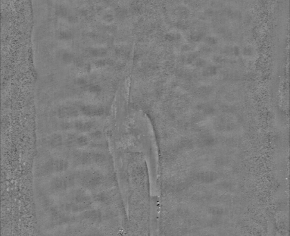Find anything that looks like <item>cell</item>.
Here are the masks:
<instances>
[{
  "label": "cell",
  "mask_w": 290,
  "mask_h": 236,
  "mask_svg": "<svg viewBox=\"0 0 290 236\" xmlns=\"http://www.w3.org/2000/svg\"><path fill=\"white\" fill-rule=\"evenodd\" d=\"M68 168L67 162L63 159H52L48 161L42 171L45 173H60L65 170Z\"/></svg>",
  "instance_id": "obj_1"
},
{
  "label": "cell",
  "mask_w": 290,
  "mask_h": 236,
  "mask_svg": "<svg viewBox=\"0 0 290 236\" xmlns=\"http://www.w3.org/2000/svg\"><path fill=\"white\" fill-rule=\"evenodd\" d=\"M101 180L102 177L99 174H89V175L84 176L83 183L84 185L88 187H94L100 184Z\"/></svg>",
  "instance_id": "obj_2"
},
{
  "label": "cell",
  "mask_w": 290,
  "mask_h": 236,
  "mask_svg": "<svg viewBox=\"0 0 290 236\" xmlns=\"http://www.w3.org/2000/svg\"><path fill=\"white\" fill-rule=\"evenodd\" d=\"M81 110L83 114L88 116H100L104 113L103 108L92 105H83L81 107Z\"/></svg>",
  "instance_id": "obj_3"
},
{
  "label": "cell",
  "mask_w": 290,
  "mask_h": 236,
  "mask_svg": "<svg viewBox=\"0 0 290 236\" xmlns=\"http://www.w3.org/2000/svg\"><path fill=\"white\" fill-rule=\"evenodd\" d=\"M69 182H71V181H69L68 179H65L63 178H56L51 182V188L54 191H63V190L67 188Z\"/></svg>",
  "instance_id": "obj_4"
},
{
  "label": "cell",
  "mask_w": 290,
  "mask_h": 236,
  "mask_svg": "<svg viewBox=\"0 0 290 236\" xmlns=\"http://www.w3.org/2000/svg\"><path fill=\"white\" fill-rule=\"evenodd\" d=\"M57 114L60 118H69L78 115V111L74 107L62 106L58 109Z\"/></svg>",
  "instance_id": "obj_5"
},
{
  "label": "cell",
  "mask_w": 290,
  "mask_h": 236,
  "mask_svg": "<svg viewBox=\"0 0 290 236\" xmlns=\"http://www.w3.org/2000/svg\"><path fill=\"white\" fill-rule=\"evenodd\" d=\"M63 142V138L59 134H54L46 139V143L48 146L56 147L60 146Z\"/></svg>",
  "instance_id": "obj_6"
},
{
  "label": "cell",
  "mask_w": 290,
  "mask_h": 236,
  "mask_svg": "<svg viewBox=\"0 0 290 236\" xmlns=\"http://www.w3.org/2000/svg\"><path fill=\"white\" fill-rule=\"evenodd\" d=\"M93 123L91 122H83V121H78L75 123L76 128L81 131H87V130H92L93 127Z\"/></svg>",
  "instance_id": "obj_7"
},
{
  "label": "cell",
  "mask_w": 290,
  "mask_h": 236,
  "mask_svg": "<svg viewBox=\"0 0 290 236\" xmlns=\"http://www.w3.org/2000/svg\"><path fill=\"white\" fill-rule=\"evenodd\" d=\"M181 34L179 32H169L166 34L165 39L168 42L179 41L181 39Z\"/></svg>",
  "instance_id": "obj_8"
},
{
  "label": "cell",
  "mask_w": 290,
  "mask_h": 236,
  "mask_svg": "<svg viewBox=\"0 0 290 236\" xmlns=\"http://www.w3.org/2000/svg\"><path fill=\"white\" fill-rule=\"evenodd\" d=\"M218 73V68L214 65H209L205 67L202 71V74L204 76H211L215 75Z\"/></svg>",
  "instance_id": "obj_9"
},
{
  "label": "cell",
  "mask_w": 290,
  "mask_h": 236,
  "mask_svg": "<svg viewBox=\"0 0 290 236\" xmlns=\"http://www.w3.org/2000/svg\"><path fill=\"white\" fill-rule=\"evenodd\" d=\"M204 38V36L201 32H193L189 36V40L191 42H199Z\"/></svg>",
  "instance_id": "obj_10"
},
{
  "label": "cell",
  "mask_w": 290,
  "mask_h": 236,
  "mask_svg": "<svg viewBox=\"0 0 290 236\" xmlns=\"http://www.w3.org/2000/svg\"><path fill=\"white\" fill-rule=\"evenodd\" d=\"M85 217L87 220L94 222V221H96V220H98L99 218H100V213H99L98 211H92L86 213Z\"/></svg>",
  "instance_id": "obj_11"
},
{
  "label": "cell",
  "mask_w": 290,
  "mask_h": 236,
  "mask_svg": "<svg viewBox=\"0 0 290 236\" xmlns=\"http://www.w3.org/2000/svg\"><path fill=\"white\" fill-rule=\"evenodd\" d=\"M75 200H76V203H78L80 204H87L88 201H89V198L85 194L81 193L76 194V196H75Z\"/></svg>",
  "instance_id": "obj_12"
},
{
  "label": "cell",
  "mask_w": 290,
  "mask_h": 236,
  "mask_svg": "<svg viewBox=\"0 0 290 236\" xmlns=\"http://www.w3.org/2000/svg\"><path fill=\"white\" fill-rule=\"evenodd\" d=\"M204 42L207 45L209 46H215L218 43V39L214 36H207L204 38Z\"/></svg>",
  "instance_id": "obj_13"
},
{
  "label": "cell",
  "mask_w": 290,
  "mask_h": 236,
  "mask_svg": "<svg viewBox=\"0 0 290 236\" xmlns=\"http://www.w3.org/2000/svg\"><path fill=\"white\" fill-rule=\"evenodd\" d=\"M198 54L197 52H192L191 54H190L189 55V56L187 57L186 59V63L188 64H193L194 62L195 61V60L198 58Z\"/></svg>",
  "instance_id": "obj_14"
},
{
  "label": "cell",
  "mask_w": 290,
  "mask_h": 236,
  "mask_svg": "<svg viewBox=\"0 0 290 236\" xmlns=\"http://www.w3.org/2000/svg\"><path fill=\"white\" fill-rule=\"evenodd\" d=\"M253 52L254 51L253 49V48L251 47H246L243 48L242 51V54L244 55L245 56H247V57H250L253 56Z\"/></svg>",
  "instance_id": "obj_15"
},
{
  "label": "cell",
  "mask_w": 290,
  "mask_h": 236,
  "mask_svg": "<svg viewBox=\"0 0 290 236\" xmlns=\"http://www.w3.org/2000/svg\"><path fill=\"white\" fill-rule=\"evenodd\" d=\"M193 64L198 68L205 67L206 65H207V61H206L205 60H204L203 58H198L195 60V61L194 62Z\"/></svg>",
  "instance_id": "obj_16"
},
{
  "label": "cell",
  "mask_w": 290,
  "mask_h": 236,
  "mask_svg": "<svg viewBox=\"0 0 290 236\" xmlns=\"http://www.w3.org/2000/svg\"><path fill=\"white\" fill-rule=\"evenodd\" d=\"M76 143L78 144L80 146H84V145H86L88 143L87 138L85 137V136H80V137L77 138L76 139Z\"/></svg>",
  "instance_id": "obj_17"
},
{
  "label": "cell",
  "mask_w": 290,
  "mask_h": 236,
  "mask_svg": "<svg viewBox=\"0 0 290 236\" xmlns=\"http://www.w3.org/2000/svg\"><path fill=\"white\" fill-rule=\"evenodd\" d=\"M175 26L179 29L184 30L189 27V24L184 20H180L175 24Z\"/></svg>",
  "instance_id": "obj_18"
},
{
  "label": "cell",
  "mask_w": 290,
  "mask_h": 236,
  "mask_svg": "<svg viewBox=\"0 0 290 236\" xmlns=\"http://www.w3.org/2000/svg\"><path fill=\"white\" fill-rule=\"evenodd\" d=\"M177 14L179 15V16H181L182 17H186V16H188V15H189V10H188L187 8L179 7L178 8Z\"/></svg>",
  "instance_id": "obj_19"
},
{
  "label": "cell",
  "mask_w": 290,
  "mask_h": 236,
  "mask_svg": "<svg viewBox=\"0 0 290 236\" xmlns=\"http://www.w3.org/2000/svg\"><path fill=\"white\" fill-rule=\"evenodd\" d=\"M241 53L240 48L238 46H233L231 48V54L235 56H239Z\"/></svg>",
  "instance_id": "obj_20"
},
{
  "label": "cell",
  "mask_w": 290,
  "mask_h": 236,
  "mask_svg": "<svg viewBox=\"0 0 290 236\" xmlns=\"http://www.w3.org/2000/svg\"><path fill=\"white\" fill-rule=\"evenodd\" d=\"M96 199L99 202H106L108 200V197H107V195H105V194H99L96 196Z\"/></svg>",
  "instance_id": "obj_21"
},
{
  "label": "cell",
  "mask_w": 290,
  "mask_h": 236,
  "mask_svg": "<svg viewBox=\"0 0 290 236\" xmlns=\"http://www.w3.org/2000/svg\"><path fill=\"white\" fill-rule=\"evenodd\" d=\"M60 129L63 130H69L71 128V123L67 122L62 123L60 125Z\"/></svg>",
  "instance_id": "obj_22"
},
{
  "label": "cell",
  "mask_w": 290,
  "mask_h": 236,
  "mask_svg": "<svg viewBox=\"0 0 290 236\" xmlns=\"http://www.w3.org/2000/svg\"><path fill=\"white\" fill-rule=\"evenodd\" d=\"M191 49H192L191 45H189V44H186V45H183L182 46H181V51H183V52L190 51H191Z\"/></svg>",
  "instance_id": "obj_23"
},
{
  "label": "cell",
  "mask_w": 290,
  "mask_h": 236,
  "mask_svg": "<svg viewBox=\"0 0 290 236\" xmlns=\"http://www.w3.org/2000/svg\"><path fill=\"white\" fill-rule=\"evenodd\" d=\"M213 60L216 63H222L224 61V58L221 56H215L213 58Z\"/></svg>",
  "instance_id": "obj_24"
},
{
  "label": "cell",
  "mask_w": 290,
  "mask_h": 236,
  "mask_svg": "<svg viewBox=\"0 0 290 236\" xmlns=\"http://www.w3.org/2000/svg\"><path fill=\"white\" fill-rule=\"evenodd\" d=\"M92 136L94 138H99L101 136V132L99 131H96L92 133Z\"/></svg>",
  "instance_id": "obj_25"
}]
</instances>
